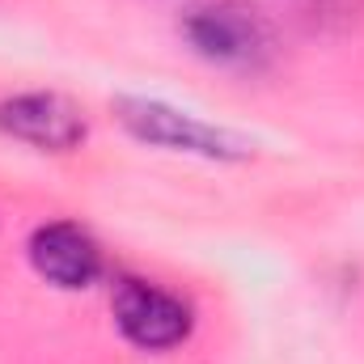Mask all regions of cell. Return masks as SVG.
Wrapping results in <instances>:
<instances>
[{
  "instance_id": "cell-1",
  "label": "cell",
  "mask_w": 364,
  "mask_h": 364,
  "mask_svg": "<svg viewBox=\"0 0 364 364\" xmlns=\"http://www.w3.org/2000/svg\"><path fill=\"white\" fill-rule=\"evenodd\" d=\"M182 38L191 43L195 55H203L208 64H220V68H255L272 47L267 21L246 0L195 4L182 17Z\"/></svg>"
},
{
  "instance_id": "cell-2",
  "label": "cell",
  "mask_w": 364,
  "mask_h": 364,
  "mask_svg": "<svg viewBox=\"0 0 364 364\" xmlns=\"http://www.w3.org/2000/svg\"><path fill=\"white\" fill-rule=\"evenodd\" d=\"M114 114L136 140H144L153 149L208 157V161H237V157H246V144L237 136H229L225 127H212V123H203V119H195L186 110H174L166 102H153V97H119Z\"/></svg>"
},
{
  "instance_id": "cell-3",
  "label": "cell",
  "mask_w": 364,
  "mask_h": 364,
  "mask_svg": "<svg viewBox=\"0 0 364 364\" xmlns=\"http://www.w3.org/2000/svg\"><path fill=\"white\" fill-rule=\"evenodd\" d=\"M110 314H114V326L123 331V339L136 343L140 352H170L195 326V314L182 296L149 284V279H132V275L114 279Z\"/></svg>"
},
{
  "instance_id": "cell-4",
  "label": "cell",
  "mask_w": 364,
  "mask_h": 364,
  "mask_svg": "<svg viewBox=\"0 0 364 364\" xmlns=\"http://www.w3.org/2000/svg\"><path fill=\"white\" fill-rule=\"evenodd\" d=\"M0 132L9 140L43 149V153H73V149L85 144L90 119L73 97L34 90V93H13V97L0 102Z\"/></svg>"
},
{
  "instance_id": "cell-5",
  "label": "cell",
  "mask_w": 364,
  "mask_h": 364,
  "mask_svg": "<svg viewBox=\"0 0 364 364\" xmlns=\"http://www.w3.org/2000/svg\"><path fill=\"white\" fill-rule=\"evenodd\" d=\"M30 267L55 288H90L102 275V250L90 233L73 220H47L30 233Z\"/></svg>"
}]
</instances>
